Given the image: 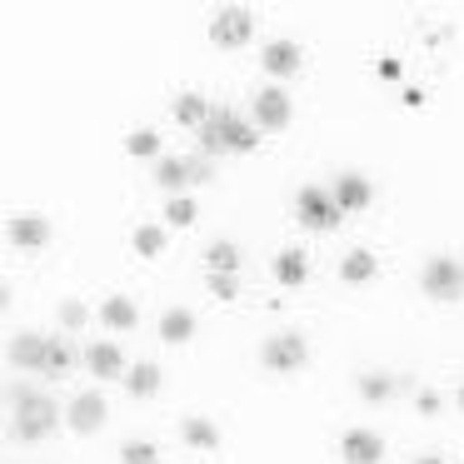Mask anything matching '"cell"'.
I'll return each mask as SVG.
<instances>
[{
  "instance_id": "cb8c5ba5",
  "label": "cell",
  "mask_w": 464,
  "mask_h": 464,
  "mask_svg": "<svg viewBox=\"0 0 464 464\" xmlns=\"http://www.w3.org/2000/svg\"><path fill=\"white\" fill-rule=\"evenodd\" d=\"M125 155H135V160H155V155H160V135L155 130H130L125 135Z\"/></svg>"
},
{
  "instance_id": "4fadbf2b",
  "label": "cell",
  "mask_w": 464,
  "mask_h": 464,
  "mask_svg": "<svg viewBox=\"0 0 464 464\" xmlns=\"http://www.w3.org/2000/svg\"><path fill=\"white\" fill-rule=\"evenodd\" d=\"M45 240H51V220H41V215H21V220H11V245H21V250H41Z\"/></svg>"
},
{
  "instance_id": "5b68a950",
  "label": "cell",
  "mask_w": 464,
  "mask_h": 464,
  "mask_svg": "<svg viewBox=\"0 0 464 464\" xmlns=\"http://www.w3.org/2000/svg\"><path fill=\"white\" fill-rule=\"evenodd\" d=\"M210 121L220 125V145H225L230 155H250L255 145H260V130H255L250 121H240V115H230L225 105H215V111H210Z\"/></svg>"
},
{
  "instance_id": "3957f363",
  "label": "cell",
  "mask_w": 464,
  "mask_h": 464,
  "mask_svg": "<svg viewBox=\"0 0 464 464\" xmlns=\"http://www.w3.org/2000/svg\"><path fill=\"white\" fill-rule=\"evenodd\" d=\"M260 360H265V370L290 374V370H304V360H310V344H304V334H275V340H265Z\"/></svg>"
},
{
  "instance_id": "8992f818",
  "label": "cell",
  "mask_w": 464,
  "mask_h": 464,
  "mask_svg": "<svg viewBox=\"0 0 464 464\" xmlns=\"http://www.w3.org/2000/svg\"><path fill=\"white\" fill-rule=\"evenodd\" d=\"M295 205H300V220L310 225V230H334V225H340V215H344L340 205L330 200V195H324V190H310V185L300 190V200H295Z\"/></svg>"
},
{
  "instance_id": "7c38bea8",
  "label": "cell",
  "mask_w": 464,
  "mask_h": 464,
  "mask_svg": "<svg viewBox=\"0 0 464 464\" xmlns=\"http://www.w3.org/2000/svg\"><path fill=\"white\" fill-rule=\"evenodd\" d=\"M370 200H374V190H370V180H364V175H340V180H334V205H340L344 215L364 210Z\"/></svg>"
},
{
  "instance_id": "d590c367",
  "label": "cell",
  "mask_w": 464,
  "mask_h": 464,
  "mask_svg": "<svg viewBox=\"0 0 464 464\" xmlns=\"http://www.w3.org/2000/svg\"><path fill=\"white\" fill-rule=\"evenodd\" d=\"M459 410H464V384H459Z\"/></svg>"
},
{
  "instance_id": "52a82bcc",
  "label": "cell",
  "mask_w": 464,
  "mask_h": 464,
  "mask_svg": "<svg viewBox=\"0 0 464 464\" xmlns=\"http://www.w3.org/2000/svg\"><path fill=\"white\" fill-rule=\"evenodd\" d=\"M105 394H75L71 400V410H65V424H71L75 434H95L105 424Z\"/></svg>"
},
{
  "instance_id": "7a4b0ae2",
  "label": "cell",
  "mask_w": 464,
  "mask_h": 464,
  "mask_svg": "<svg viewBox=\"0 0 464 464\" xmlns=\"http://www.w3.org/2000/svg\"><path fill=\"white\" fill-rule=\"evenodd\" d=\"M420 285H424V295L430 300H459L464 295V265L459 260H430L424 265V275H420Z\"/></svg>"
},
{
  "instance_id": "603a6c76",
  "label": "cell",
  "mask_w": 464,
  "mask_h": 464,
  "mask_svg": "<svg viewBox=\"0 0 464 464\" xmlns=\"http://www.w3.org/2000/svg\"><path fill=\"white\" fill-rule=\"evenodd\" d=\"M205 265H210L215 275H235V265H240V250H235L230 240H215L210 250H205Z\"/></svg>"
},
{
  "instance_id": "277c9868",
  "label": "cell",
  "mask_w": 464,
  "mask_h": 464,
  "mask_svg": "<svg viewBox=\"0 0 464 464\" xmlns=\"http://www.w3.org/2000/svg\"><path fill=\"white\" fill-rule=\"evenodd\" d=\"M250 35H255V21H250L245 5H225V11L215 15V25H210V41L220 45V51H240Z\"/></svg>"
},
{
  "instance_id": "5bb4252c",
  "label": "cell",
  "mask_w": 464,
  "mask_h": 464,
  "mask_svg": "<svg viewBox=\"0 0 464 464\" xmlns=\"http://www.w3.org/2000/svg\"><path fill=\"white\" fill-rule=\"evenodd\" d=\"M275 280H280L285 290H295V285L310 280V260H304V250H280L275 255Z\"/></svg>"
},
{
  "instance_id": "83f0119b",
  "label": "cell",
  "mask_w": 464,
  "mask_h": 464,
  "mask_svg": "<svg viewBox=\"0 0 464 464\" xmlns=\"http://www.w3.org/2000/svg\"><path fill=\"white\" fill-rule=\"evenodd\" d=\"M71 364H75V354H71V344L65 340H51V354H45V374H71Z\"/></svg>"
},
{
  "instance_id": "30bf717a",
  "label": "cell",
  "mask_w": 464,
  "mask_h": 464,
  "mask_svg": "<svg viewBox=\"0 0 464 464\" xmlns=\"http://www.w3.org/2000/svg\"><path fill=\"white\" fill-rule=\"evenodd\" d=\"M45 354H51L45 334H15L11 340V364H21V370H45Z\"/></svg>"
},
{
  "instance_id": "7402d4cb",
  "label": "cell",
  "mask_w": 464,
  "mask_h": 464,
  "mask_svg": "<svg viewBox=\"0 0 464 464\" xmlns=\"http://www.w3.org/2000/svg\"><path fill=\"white\" fill-rule=\"evenodd\" d=\"M125 390H130L135 400H150V394L160 390V364H135V370L125 374Z\"/></svg>"
},
{
  "instance_id": "4dcf8cb0",
  "label": "cell",
  "mask_w": 464,
  "mask_h": 464,
  "mask_svg": "<svg viewBox=\"0 0 464 464\" xmlns=\"http://www.w3.org/2000/svg\"><path fill=\"white\" fill-rule=\"evenodd\" d=\"M220 150H225V145H220V125L205 121L200 125V155H220Z\"/></svg>"
},
{
  "instance_id": "f1b7e54d",
  "label": "cell",
  "mask_w": 464,
  "mask_h": 464,
  "mask_svg": "<svg viewBox=\"0 0 464 464\" xmlns=\"http://www.w3.org/2000/svg\"><path fill=\"white\" fill-rule=\"evenodd\" d=\"M360 394H364L370 404H380V400H390V394H394V380H390V374H364V380H360Z\"/></svg>"
},
{
  "instance_id": "ba28073f",
  "label": "cell",
  "mask_w": 464,
  "mask_h": 464,
  "mask_svg": "<svg viewBox=\"0 0 464 464\" xmlns=\"http://www.w3.org/2000/svg\"><path fill=\"white\" fill-rule=\"evenodd\" d=\"M340 454H344V464H380L384 459V440L374 430H350L340 440Z\"/></svg>"
},
{
  "instance_id": "d6986e66",
  "label": "cell",
  "mask_w": 464,
  "mask_h": 464,
  "mask_svg": "<svg viewBox=\"0 0 464 464\" xmlns=\"http://www.w3.org/2000/svg\"><path fill=\"white\" fill-rule=\"evenodd\" d=\"M101 320L111 324V330H135V320H140V310H135L125 295H115V300H105L101 304Z\"/></svg>"
},
{
  "instance_id": "1f68e13d",
  "label": "cell",
  "mask_w": 464,
  "mask_h": 464,
  "mask_svg": "<svg viewBox=\"0 0 464 464\" xmlns=\"http://www.w3.org/2000/svg\"><path fill=\"white\" fill-rule=\"evenodd\" d=\"M61 324H65V330L85 324V304H81V300H65V304H61Z\"/></svg>"
},
{
  "instance_id": "484cf974",
  "label": "cell",
  "mask_w": 464,
  "mask_h": 464,
  "mask_svg": "<svg viewBox=\"0 0 464 464\" xmlns=\"http://www.w3.org/2000/svg\"><path fill=\"white\" fill-rule=\"evenodd\" d=\"M121 464H160V450L145 440H125L121 444Z\"/></svg>"
},
{
  "instance_id": "9c48e42d",
  "label": "cell",
  "mask_w": 464,
  "mask_h": 464,
  "mask_svg": "<svg viewBox=\"0 0 464 464\" xmlns=\"http://www.w3.org/2000/svg\"><path fill=\"white\" fill-rule=\"evenodd\" d=\"M255 125H260V130H285V125H290V95L285 91L255 95Z\"/></svg>"
},
{
  "instance_id": "e575fe53",
  "label": "cell",
  "mask_w": 464,
  "mask_h": 464,
  "mask_svg": "<svg viewBox=\"0 0 464 464\" xmlns=\"http://www.w3.org/2000/svg\"><path fill=\"white\" fill-rule=\"evenodd\" d=\"M414 464H444V459H434V454H424V459H414Z\"/></svg>"
},
{
  "instance_id": "ffe728a7",
  "label": "cell",
  "mask_w": 464,
  "mask_h": 464,
  "mask_svg": "<svg viewBox=\"0 0 464 464\" xmlns=\"http://www.w3.org/2000/svg\"><path fill=\"white\" fill-rule=\"evenodd\" d=\"M180 440L190 444V450H215V444H220V430H215L210 420H200V414H195V420L180 424Z\"/></svg>"
},
{
  "instance_id": "9a60e30c",
  "label": "cell",
  "mask_w": 464,
  "mask_h": 464,
  "mask_svg": "<svg viewBox=\"0 0 464 464\" xmlns=\"http://www.w3.org/2000/svg\"><path fill=\"white\" fill-rule=\"evenodd\" d=\"M85 364H91V374H95V380H115V374L125 370L121 344H91V350H85Z\"/></svg>"
},
{
  "instance_id": "8fae6325",
  "label": "cell",
  "mask_w": 464,
  "mask_h": 464,
  "mask_svg": "<svg viewBox=\"0 0 464 464\" xmlns=\"http://www.w3.org/2000/svg\"><path fill=\"white\" fill-rule=\"evenodd\" d=\"M265 71H270V75H295V71H300V65H304V51H300V45H295V41H270V45H265Z\"/></svg>"
},
{
  "instance_id": "ac0fdd59",
  "label": "cell",
  "mask_w": 464,
  "mask_h": 464,
  "mask_svg": "<svg viewBox=\"0 0 464 464\" xmlns=\"http://www.w3.org/2000/svg\"><path fill=\"white\" fill-rule=\"evenodd\" d=\"M340 280H344V285L374 280V255H370V250H350V255L340 260Z\"/></svg>"
},
{
  "instance_id": "e0dca14e",
  "label": "cell",
  "mask_w": 464,
  "mask_h": 464,
  "mask_svg": "<svg viewBox=\"0 0 464 464\" xmlns=\"http://www.w3.org/2000/svg\"><path fill=\"white\" fill-rule=\"evenodd\" d=\"M155 185L170 195H180L185 185H190V160H175V155H165L160 165H155Z\"/></svg>"
},
{
  "instance_id": "f546056e",
  "label": "cell",
  "mask_w": 464,
  "mask_h": 464,
  "mask_svg": "<svg viewBox=\"0 0 464 464\" xmlns=\"http://www.w3.org/2000/svg\"><path fill=\"white\" fill-rule=\"evenodd\" d=\"M205 285H210V295H215V300H225V304L240 295V290H235V275H215V270H210V280H205Z\"/></svg>"
},
{
  "instance_id": "d4e9b609",
  "label": "cell",
  "mask_w": 464,
  "mask_h": 464,
  "mask_svg": "<svg viewBox=\"0 0 464 464\" xmlns=\"http://www.w3.org/2000/svg\"><path fill=\"white\" fill-rule=\"evenodd\" d=\"M130 245L145 255V260H150V255H160V250H165V230H160V225H140V230L130 235Z\"/></svg>"
},
{
  "instance_id": "6da1fadb",
  "label": "cell",
  "mask_w": 464,
  "mask_h": 464,
  "mask_svg": "<svg viewBox=\"0 0 464 464\" xmlns=\"http://www.w3.org/2000/svg\"><path fill=\"white\" fill-rule=\"evenodd\" d=\"M55 420H61V410H55V400H45V394H21V400H15V434H21V440H45V434L55 430Z\"/></svg>"
},
{
  "instance_id": "836d02e7",
  "label": "cell",
  "mask_w": 464,
  "mask_h": 464,
  "mask_svg": "<svg viewBox=\"0 0 464 464\" xmlns=\"http://www.w3.org/2000/svg\"><path fill=\"white\" fill-rule=\"evenodd\" d=\"M374 71H380V81H400V71H404V65H400V61H380Z\"/></svg>"
},
{
  "instance_id": "d6a6232c",
  "label": "cell",
  "mask_w": 464,
  "mask_h": 464,
  "mask_svg": "<svg viewBox=\"0 0 464 464\" xmlns=\"http://www.w3.org/2000/svg\"><path fill=\"white\" fill-rule=\"evenodd\" d=\"M210 175H215L210 155H190V180H210Z\"/></svg>"
},
{
  "instance_id": "2e32d148",
  "label": "cell",
  "mask_w": 464,
  "mask_h": 464,
  "mask_svg": "<svg viewBox=\"0 0 464 464\" xmlns=\"http://www.w3.org/2000/svg\"><path fill=\"white\" fill-rule=\"evenodd\" d=\"M195 334V314L190 310H165L160 314V340L165 344H190Z\"/></svg>"
},
{
  "instance_id": "4316f807",
  "label": "cell",
  "mask_w": 464,
  "mask_h": 464,
  "mask_svg": "<svg viewBox=\"0 0 464 464\" xmlns=\"http://www.w3.org/2000/svg\"><path fill=\"white\" fill-rule=\"evenodd\" d=\"M195 215H200V210H195L190 195H170V200H165V220H170V225H195Z\"/></svg>"
},
{
  "instance_id": "44dd1931",
  "label": "cell",
  "mask_w": 464,
  "mask_h": 464,
  "mask_svg": "<svg viewBox=\"0 0 464 464\" xmlns=\"http://www.w3.org/2000/svg\"><path fill=\"white\" fill-rule=\"evenodd\" d=\"M210 111H215V105L205 101V95H180V101L170 105V115L180 125H205V121H210Z\"/></svg>"
}]
</instances>
